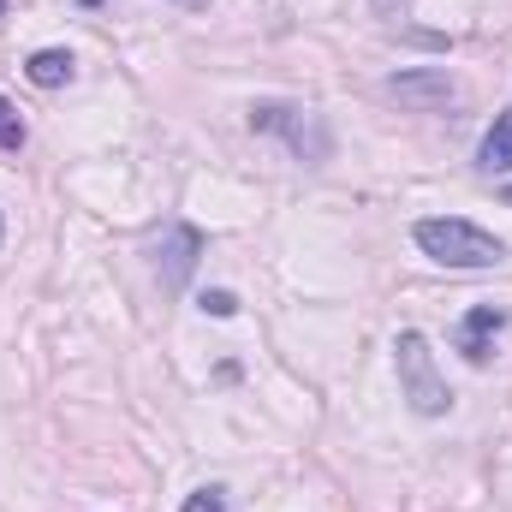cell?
<instances>
[{
  "label": "cell",
  "mask_w": 512,
  "mask_h": 512,
  "mask_svg": "<svg viewBox=\"0 0 512 512\" xmlns=\"http://www.w3.org/2000/svg\"><path fill=\"white\" fill-rule=\"evenodd\" d=\"M411 239H417V251L429 256V262H441V268H495L507 256V245L495 233H483L477 221H459V215H429V221L411 227Z\"/></svg>",
  "instance_id": "obj_1"
},
{
  "label": "cell",
  "mask_w": 512,
  "mask_h": 512,
  "mask_svg": "<svg viewBox=\"0 0 512 512\" xmlns=\"http://www.w3.org/2000/svg\"><path fill=\"white\" fill-rule=\"evenodd\" d=\"M251 131H268L292 149V161L304 167H322L334 155V131L316 108H298V102H251Z\"/></svg>",
  "instance_id": "obj_2"
},
{
  "label": "cell",
  "mask_w": 512,
  "mask_h": 512,
  "mask_svg": "<svg viewBox=\"0 0 512 512\" xmlns=\"http://www.w3.org/2000/svg\"><path fill=\"white\" fill-rule=\"evenodd\" d=\"M393 364H399V399H405L417 417H447L453 387L441 382L435 352H429V340H423L417 328H405V334L393 340Z\"/></svg>",
  "instance_id": "obj_3"
},
{
  "label": "cell",
  "mask_w": 512,
  "mask_h": 512,
  "mask_svg": "<svg viewBox=\"0 0 512 512\" xmlns=\"http://www.w3.org/2000/svg\"><path fill=\"white\" fill-rule=\"evenodd\" d=\"M387 96L393 102H405V108H417V114H441V108H453V78L441 72V66H411V72H393L387 78Z\"/></svg>",
  "instance_id": "obj_4"
},
{
  "label": "cell",
  "mask_w": 512,
  "mask_h": 512,
  "mask_svg": "<svg viewBox=\"0 0 512 512\" xmlns=\"http://www.w3.org/2000/svg\"><path fill=\"white\" fill-rule=\"evenodd\" d=\"M197 256H203V233H197V227H185V221L161 227V239H155V274H161V286L179 292V286L191 280Z\"/></svg>",
  "instance_id": "obj_5"
},
{
  "label": "cell",
  "mask_w": 512,
  "mask_h": 512,
  "mask_svg": "<svg viewBox=\"0 0 512 512\" xmlns=\"http://www.w3.org/2000/svg\"><path fill=\"white\" fill-rule=\"evenodd\" d=\"M501 328H507V310H501V304H477V310L459 322V352H465V364H489Z\"/></svg>",
  "instance_id": "obj_6"
},
{
  "label": "cell",
  "mask_w": 512,
  "mask_h": 512,
  "mask_svg": "<svg viewBox=\"0 0 512 512\" xmlns=\"http://www.w3.org/2000/svg\"><path fill=\"white\" fill-rule=\"evenodd\" d=\"M477 167L495 179V173H507L512 167V108L507 114H495V126H489V137L477 143Z\"/></svg>",
  "instance_id": "obj_7"
},
{
  "label": "cell",
  "mask_w": 512,
  "mask_h": 512,
  "mask_svg": "<svg viewBox=\"0 0 512 512\" xmlns=\"http://www.w3.org/2000/svg\"><path fill=\"white\" fill-rule=\"evenodd\" d=\"M24 72H30V84H42V90H60V84H72V72H78V60H72L66 48H36Z\"/></svg>",
  "instance_id": "obj_8"
},
{
  "label": "cell",
  "mask_w": 512,
  "mask_h": 512,
  "mask_svg": "<svg viewBox=\"0 0 512 512\" xmlns=\"http://www.w3.org/2000/svg\"><path fill=\"white\" fill-rule=\"evenodd\" d=\"M24 137H30V126H24V120H18V108L0 96V149H12V155H18V149H24Z\"/></svg>",
  "instance_id": "obj_9"
},
{
  "label": "cell",
  "mask_w": 512,
  "mask_h": 512,
  "mask_svg": "<svg viewBox=\"0 0 512 512\" xmlns=\"http://www.w3.org/2000/svg\"><path fill=\"white\" fill-rule=\"evenodd\" d=\"M179 512H227V489H215V483H209V489L185 495V507H179Z\"/></svg>",
  "instance_id": "obj_10"
},
{
  "label": "cell",
  "mask_w": 512,
  "mask_h": 512,
  "mask_svg": "<svg viewBox=\"0 0 512 512\" xmlns=\"http://www.w3.org/2000/svg\"><path fill=\"white\" fill-rule=\"evenodd\" d=\"M197 304H203L209 316H239V298H233V292H203Z\"/></svg>",
  "instance_id": "obj_11"
},
{
  "label": "cell",
  "mask_w": 512,
  "mask_h": 512,
  "mask_svg": "<svg viewBox=\"0 0 512 512\" xmlns=\"http://www.w3.org/2000/svg\"><path fill=\"white\" fill-rule=\"evenodd\" d=\"M370 6H376V12H382V18H399V12H405V6H411V0H370Z\"/></svg>",
  "instance_id": "obj_12"
},
{
  "label": "cell",
  "mask_w": 512,
  "mask_h": 512,
  "mask_svg": "<svg viewBox=\"0 0 512 512\" xmlns=\"http://www.w3.org/2000/svg\"><path fill=\"white\" fill-rule=\"evenodd\" d=\"M501 203H507V209H512V185H507V191H501Z\"/></svg>",
  "instance_id": "obj_13"
},
{
  "label": "cell",
  "mask_w": 512,
  "mask_h": 512,
  "mask_svg": "<svg viewBox=\"0 0 512 512\" xmlns=\"http://www.w3.org/2000/svg\"><path fill=\"white\" fill-rule=\"evenodd\" d=\"M78 6H102V0H78Z\"/></svg>",
  "instance_id": "obj_14"
},
{
  "label": "cell",
  "mask_w": 512,
  "mask_h": 512,
  "mask_svg": "<svg viewBox=\"0 0 512 512\" xmlns=\"http://www.w3.org/2000/svg\"><path fill=\"white\" fill-rule=\"evenodd\" d=\"M0 18H6V0H0Z\"/></svg>",
  "instance_id": "obj_15"
},
{
  "label": "cell",
  "mask_w": 512,
  "mask_h": 512,
  "mask_svg": "<svg viewBox=\"0 0 512 512\" xmlns=\"http://www.w3.org/2000/svg\"><path fill=\"white\" fill-rule=\"evenodd\" d=\"M0 239H6V221H0Z\"/></svg>",
  "instance_id": "obj_16"
}]
</instances>
